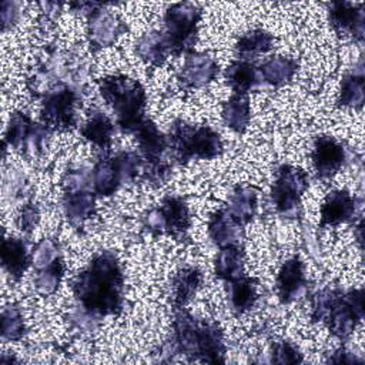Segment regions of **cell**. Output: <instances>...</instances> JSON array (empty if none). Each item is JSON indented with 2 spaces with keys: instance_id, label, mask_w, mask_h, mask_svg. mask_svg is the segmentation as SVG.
Listing matches in <instances>:
<instances>
[{
  "instance_id": "1",
  "label": "cell",
  "mask_w": 365,
  "mask_h": 365,
  "mask_svg": "<svg viewBox=\"0 0 365 365\" xmlns=\"http://www.w3.org/2000/svg\"><path fill=\"white\" fill-rule=\"evenodd\" d=\"M73 294L83 311L101 319L118 315L124 304V274L114 252H97L73 281Z\"/></svg>"
},
{
  "instance_id": "2",
  "label": "cell",
  "mask_w": 365,
  "mask_h": 365,
  "mask_svg": "<svg viewBox=\"0 0 365 365\" xmlns=\"http://www.w3.org/2000/svg\"><path fill=\"white\" fill-rule=\"evenodd\" d=\"M160 354L170 356L181 355L188 361L224 362V334L218 324L178 309L170 338Z\"/></svg>"
},
{
  "instance_id": "3",
  "label": "cell",
  "mask_w": 365,
  "mask_h": 365,
  "mask_svg": "<svg viewBox=\"0 0 365 365\" xmlns=\"http://www.w3.org/2000/svg\"><path fill=\"white\" fill-rule=\"evenodd\" d=\"M364 318V291L342 292L335 288L318 291L311 301V319L327 324L332 335L348 338Z\"/></svg>"
},
{
  "instance_id": "4",
  "label": "cell",
  "mask_w": 365,
  "mask_h": 365,
  "mask_svg": "<svg viewBox=\"0 0 365 365\" xmlns=\"http://www.w3.org/2000/svg\"><path fill=\"white\" fill-rule=\"evenodd\" d=\"M98 93L115 115L121 131L134 134L145 120L147 94L143 84L124 74H113L98 80Z\"/></svg>"
},
{
  "instance_id": "5",
  "label": "cell",
  "mask_w": 365,
  "mask_h": 365,
  "mask_svg": "<svg viewBox=\"0 0 365 365\" xmlns=\"http://www.w3.org/2000/svg\"><path fill=\"white\" fill-rule=\"evenodd\" d=\"M167 141L168 148L181 164L192 160H212L224 151L222 140L214 128L204 124H191L181 118L173 121Z\"/></svg>"
},
{
  "instance_id": "6",
  "label": "cell",
  "mask_w": 365,
  "mask_h": 365,
  "mask_svg": "<svg viewBox=\"0 0 365 365\" xmlns=\"http://www.w3.org/2000/svg\"><path fill=\"white\" fill-rule=\"evenodd\" d=\"M202 10L198 4L182 1L171 4L164 14V36L173 56L191 53L197 40Z\"/></svg>"
},
{
  "instance_id": "7",
  "label": "cell",
  "mask_w": 365,
  "mask_h": 365,
  "mask_svg": "<svg viewBox=\"0 0 365 365\" xmlns=\"http://www.w3.org/2000/svg\"><path fill=\"white\" fill-rule=\"evenodd\" d=\"M138 144V154L143 158L144 177L154 185H161L171 171V164L164 154L168 148L167 135H164L155 123L145 118L134 133Z\"/></svg>"
},
{
  "instance_id": "8",
  "label": "cell",
  "mask_w": 365,
  "mask_h": 365,
  "mask_svg": "<svg viewBox=\"0 0 365 365\" xmlns=\"http://www.w3.org/2000/svg\"><path fill=\"white\" fill-rule=\"evenodd\" d=\"M309 185L308 173L301 167L284 164L277 170L271 190V200L275 211L284 218L299 215L301 197Z\"/></svg>"
},
{
  "instance_id": "9",
  "label": "cell",
  "mask_w": 365,
  "mask_h": 365,
  "mask_svg": "<svg viewBox=\"0 0 365 365\" xmlns=\"http://www.w3.org/2000/svg\"><path fill=\"white\" fill-rule=\"evenodd\" d=\"M41 98V121L48 130L67 131L76 127V108L80 104L78 88L68 84H57Z\"/></svg>"
},
{
  "instance_id": "10",
  "label": "cell",
  "mask_w": 365,
  "mask_h": 365,
  "mask_svg": "<svg viewBox=\"0 0 365 365\" xmlns=\"http://www.w3.org/2000/svg\"><path fill=\"white\" fill-rule=\"evenodd\" d=\"M143 225L154 235L168 234L174 238H181L191 225L190 208L182 197L170 194L163 198L158 207L143 217Z\"/></svg>"
},
{
  "instance_id": "11",
  "label": "cell",
  "mask_w": 365,
  "mask_h": 365,
  "mask_svg": "<svg viewBox=\"0 0 365 365\" xmlns=\"http://www.w3.org/2000/svg\"><path fill=\"white\" fill-rule=\"evenodd\" d=\"M50 131L44 124L34 123L26 113L14 111L6 127L4 145L24 155H37L41 153Z\"/></svg>"
},
{
  "instance_id": "12",
  "label": "cell",
  "mask_w": 365,
  "mask_h": 365,
  "mask_svg": "<svg viewBox=\"0 0 365 365\" xmlns=\"http://www.w3.org/2000/svg\"><path fill=\"white\" fill-rule=\"evenodd\" d=\"M311 161L317 177L328 180L344 167L346 161V150L335 137L318 135L314 140Z\"/></svg>"
},
{
  "instance_id": "13",
  "label": "cell",
  "mask_w": 365,
  "mask_h": 365,
  "mask_svg": "<svg viewBox=\"0 0 365 365\" xmlns=\"http://www.w3.org/2000/svg\"><path fill=\"white\" fill-rule=\"evenodd\" d=\"M104 6L106 4H101L87 16V36L90 46L94 50L113 46L115 40L127 30L125 23L113 11L104 9Z\"/></svg>"
},
{
  "instance_id": "14",
  "label": "cell",
  "mask_w": 365,
  "mask_h": 365,
  "mask_svg": "<svg viewBox=\"0 0 365 365\" xmlns=\"http://www.w3.org/2000/svg\"><path fill=\"white\" fill-rule=\"evenodd\" d=\"M275 289L282 304H291L305 294L307 277L299 257H291L282 262L275 278Z\"/></svg>"
},
{
  "instance_id": "15",
  "label": "cell",
  "mask_w": 365,
  "mask_h": 365,
  "mask_svg": "<svg viewBox=\"0 0 365 365\" xmlns=\"http://www.w3.org/2000/svg\"><path fill=\"white\" fill-rule=\"evenodd\" d=\"M328 7V19L334 30L341 34L352 36L356 41H362L365 31L364 4L332 1Z\"/></svg>"
},
{
  "instance_id": "16",
  "label": "cell",
  "mask_w": 365,
  "mask_h": 365,
  "mask_svg": "<svg viewBox=\"0 0 365 365\" xmlns=\"http://www.w3.org/2000/svg\"><path fill=\"white\" fill-rule=\"evenodd\" d=\"M218 74L217 61L205 53H188L178 73V83L182 88L192 90L210 84Z\"/></svg>"
},
{
  "instance_id": "17",
  "label": "cell",
  "mask_w": 365,
  "mask_h": 365,
  "mask_svg": "<svg viewBox=\"0 0 365 365\" xmlns=\"http://www.w3.org/2000/svg\"><path fill=\"white\" fill-rule=\"evenodd\" d=\"M356 198L346 190L331 191L321 205V227H336L351 221L356 214Z\"/></svg>"
},
{
  "instance_id": "18",
  "label": "cell",
  "mask_w": 365,
  "mask_h": 365,
  "mask_svg": "<svg viewBox=\"0 0 365 365\" xmlns=\"http://www.w3.org/2000/svg\"><path fill=\"white\" fill-rule=\"evenodd\" d=\"M96 194L91 188L63 190V212L74 227H81L96 212Z\"/></svg>"
},
{
  "instance_id": "19",
  "label": "cell",
  "mask_w": 365,
  "mask_h": 365,
  "mask_svg": "<svg viewBox=\"0 0 365 365\" xmlns=\"http://www.w3.org/2000/svg\"><path fill=\"white\" fill-rule=\"evenodd\" d=\"M208 235L220 248L241 245L244 238V225L238 222L227 208H221L212 212L208 220Z\"/></svg>"
},
{
  "instance_id": "20",
  "label": "cell",
  "mask_w": 365,
  "mask_h": 365,
  "mask_svg": "<svg viewBox=\"0 0 365 365\" xmlns=\"http://www.w3.org/2000/svg\"><path fill=\"white\" fill-rule=\"evenodd\" d=\"M33 264V252L29 251L26 241L16 237H6L1 244V265L6 274L19 281Z\"/></svg>"
},
{
  "instance_id": "21",
  "label": "cell",
  "mask_w": 365,
  "mask_h": 365,
  "mask_svg": "<svg viewBox=\"0 0 365 365\" xmlns=\"http://www.w3.org/2000/svg\"><path fill=\"white\" fill-rule=\"evenodd\" d=\"M121 185H124V180L114 155L101 157L91 168V188L94 194L98 197H110Z\"/></svg>"
},
{
  "instance_id": "22",
  "label": "cell",
  "mask_w": 365,
  "mask_h": 365,
  "mask_svg": "<svg viewBox=\"0 0 365 365\" xmlns=\"http://www.w3.org/2000/svg\"><path fill=\"white\" fill-rule=\"evenodd\" d=\"M202 284V274L195 267H184L178 269L171 278L170 297L173 307L184 309V307L195 297L198 288Z\"/></svg>"
},
{
  "instance_id": "23",
  "label": "cell",
  "mask_w": 365,
  "mask_h": 365,
  "mask_svg": "<svg viewBox=\"0 0 365 365\" xmlns=\"http://www.w3.org/2000/svg\"><path fill=\"white\" fill-rule=\"evenodd\" d=\"M225 83L234 94L247 96L262 84L258 67L248 60H234L225 70Z\"/></svg>"
},
{
  "instance_id": "24",
  "label": "cell",
  "mask_w": 365,
  "mask_h": 365,
  "mask_svg": "<svg viewBox=\"0 0 365 365\" xmlns=\"http://www.w3.org/2000/svg\"><path fill=\"white\" fill-rule=\"evenodd\" d=\"M227 211L244 227L255 217L258 210V191L254 187L238 185L228 197Z\"/></svg>"
},
{
  "instance_id": "25",
  "label": "cell",
  "mask_w": 365,
  "mask_h": 365,
  "mask_svg": "<svg viewBox=\"0 0 365 365\" xmlns=\"http://www.w3.org/2000/svg\"><path fill=\"white\" fill-rule=\"evenodd\" d=\"M228 302L231 311L235 315L248 312L258 299L257 281L251 277L241 275L232 281H228Z\"/></svg>"
},
{
  "instance_id": "26",
  "label": "cell",
  "mask_w": 365,
  "mask_h": 365,
  "mask_svg": "<svg viewBox=\"0 0 365 365\" xmlns=\"http://www.w3.org/2000/svg\"><path fill=\"white\" fill-rule=\"evenodd\" d=\"M297 60L285 56H275L264 61L258 67V71L262 83H267L274 88H279L292 80L294 74L297 73Z\"/></svg>"
},
{
  "instance_id": "27",
  "label": "cell",
  "mask_w": 365,
  "mask_h": 365,
  "mask_svg": "<svg viewBox=\"0 0 365 365\" xmlns=\"http://www.w3.org/2000/svg\"><path fill=\"white\" fill-rule=\"evenodd\" d=\"M135 53L145 64L158 67L171 54L168 41L163 31H150L141 36L135 43Z\"/></svg>"
},
{
  "instance_id": "28",
  "label": "cell",
  "mask_w": 365,
  "mask_h": 365,
  "mask_svg": "<svg viewBox=\"0 0 365 365\" xmlns=\"http://www.w3.org/2000/svg\"><path fill=\"white\" fill-rule=\"evenodd\" d=\"M113 133V121L101 111H94L80 128L81 137L100 150H108L111 147Z\"/></svg>"
},
{
  "instance_id": "29",
  "label": "cell",
  "mask_w": 365,
  "mask_h": 365,
  "mask_svg": "<svg viewBox=\"0 0 365 365\" xmlns=\"http://www.w3.org/2000/svg\"><path fill=\"white\" fill-rule=\"evenodd\" d=\"M274 47V37L262 29L250 30L238 37L234 46V53L238 60H251L265 54Z\"/></svg>"
},
{
  "instance_id": "30",
  "label": "cell",
  "mask_w": 365,
  "mask_h": 365,
  "mask_svg": "<svg viewBox=\"0 0 365 365\" xmlns=\"http://www.w3.org/2000/svg\"><path fill=\"white\" fill-rule=\"evenodd\" d=\"M221 117L228 128H231L234 133L242 134L251 120V106L248 97L244 94H232L222 104Z\"/></svg>"
},
{
  "instance_id": "31",
  "label": "cell",
  "mask_w": 365,
  "mask_h": 365,
  "mask_svg": "<svg viewBox=\"0 0 365 365\" xmlns=\"http://www.w3.org/2000/svg\"><path fill=\"white\" fill-rule=\"evenodd\" d=\"M365 97V83H364V70L362 60L358 63V68H354L348 73L341 83V90L336 98L338 107H349L359 110L364 104Z\"/></svg>"
},
{
  "instance_id": "32",
  "label": "cell",
  "mask_w": 365,
  "mask_h": 365,
  "mask_svg": "<svg viewBox=\"0 0 365 365\" xmlns=\"http://www.w3.org/2000/svg\"><path fill=\"white\" fill-rule=\"evenodd\" d=\"M215 277L228 282L244 274V250L241 245L220 248L214 259Z\"/></svg>"
},
{
  "instance_id": "33",
  "label": "cell",
  "mask_w": 365,
  "mask_h": 365,
  "mask_svg": "<svg viewBox=\"0 0 365 365\" xmlns=\"http://www.w3.org/2000/svg\"><path fill=\"white\" fill-rule=\"evenodd\" d=\"M64 271H66V265H64L63 258H60V259L54 261L53 264L46 265L40 269H36V277H34L36 291L43 297L53 295L57 291V288L63 279Z\"/></svg>"
},
{
  "instance_id": "34",
  "label": "cell",
  "mask_w": 365,
  "mask_h": 365,
  "mask_svg": "<svg viewBox=\"0 0 365 365\" xmlns=\"http://www.w3.org/2000/svg\"><path fill=\"white\" fill-rule=\"evenodd\" d=\"M0 331L3 341H20L26 334V322L23 312L16 305H6L1 311Z\"/></svg>"
},
{
  "instance_id": "35",
  "label": "cell",
  "mask_w": 365,
  "mask_h": 365,
  "mask_svg": "<svg viewBox=\"0 0 365 365\" xmlns=\"http://www.w3.org/2000/svg\"><path fill=\"white\" fill-rule=\"evenodd\" d=\"M60 258H63V255H61V248L58 241L53 237L43 238L33 251L34 269H40L46 265H50Z\"/></svg>"
},
{
  "instance_id": "36",
  "label": "cell",
  "mask_w": 365,
  "mask_h": 365,
  "mask_svg": "<svg viewBox=\"0 0 365 365\" xmlns=\"http://www.w3.org/2000/svg\"><path fill=\"white\" fill-rule=\"evenodd\" d=\"M269 355V361L274 364H299L304 361L299 349L289 341L274 342Z\"/></svg>"
},
{
  "instance_id": "37",
  "label": "cell",
  "mask_w": 365,
  "mask_h": 365,
  "mask_svg": "<svg viewBox=\"0 0 365 365\" xmlns=\"http://www.w3.org/2000/svg\"><path fill=\"white\" fill-rule=\"evenodd\" d=\"M38 220H40L38 207L33 202H27L19 211V214L16 217V225L20 231L30 234L36 228Z\"/></svg>"
},
{
  "instance_id": "38",
  "label": "cell",
  "mask_w": 365,
  "mask_h": 365,
  "mask_svg": "<svg viewBox=\"0 0 365 365\" xmlns=\"http://www.w3.org/2000/svg\"><path fill=\"white\" fill-rule=\"evenodd\" d=\"M26 185L23 175L17 173V170H10L3 178V194L6 198L16 200L23 195Z\"/></svg>"
},
{
  "instance_id": "39",
  "label": "cell",
  "mask_w": 365,
  "mask_h": 365,
  "mask_svg": "<svg viewBox=\"0 0 365 365\" xmlns=\"http://www.w3.org/2000/svg\"><path fill=\"white\" fill-rule=\"evenodd\" d=\"M20 16V4L16 1H3L1 3V30L7 31L11 29Z\"/></svg>"
},
{
  "instance_id": "40",
  "label": "cell",
  "mask_w": 365,
  "mask_h": 365,
  "mask_svg": "<svg viewBox=\"0 0 365 365\" xmlns=\"http://www.w3.org/2000/svg\"><path fill=\"white\" fill-rule=\"evenodd\" d=\"M328 362H336V364H361L362 359L356 356V354H352L346 348H338L329 358Z\"/></svg>"
}]
</instances>
